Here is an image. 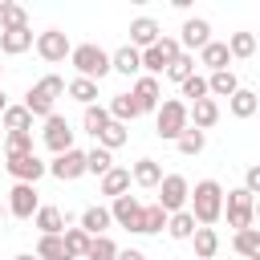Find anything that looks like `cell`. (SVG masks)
Instances as JSON below:
<instances>
[{"label": "cell", "mask_w": 260, "mask_h": 260, "mask_svg": "<svg viewBox=\"0 0 260 260\" xmlns=\"http://www.w3.org/2000/svg\"><path fill=\"white\" fill-rule=\"evenodd\" d=\"M187 211H191V219L199 228H215L223 219V187L215 179H199L191 187V195H187Z\"/></svg>", "instance_id": "1"}, {"label": "cell", "mask_w": 260, "mask_h": 260, "mask_svg": "<svg viewBox=\"0 0 260 260\" xmlns=\"http://www.w3.org/2000/svg\"><path fill=\"white\" fill-rule=\"evenodd\" d=\"M65 93V81L57 77V73H45L41 81H32L28 85V93H24V110L32 114V118H49V114H57V98Z\"/></svg>", "instance_id": "2"}, {"label": "cell", "mask_w": 260, "mask_h": 260, "mask_svg": "<svg viewBox=\"0 0 260 260\" xmlns=\"http://www.w3.org/2000/svg\"><path fill=\"white\" fill-rule=\"evenodd\" d=\"M69 65L77 69V77H85V81H102V77L110 73V53H106L102 45L85 41V45H73V49H69Z\"/></svg>", "instance_id": "3"}, {"label": "cell", "mask_w": 260, "mask_h": 260, "mask_svg": "<svg viewBox=\"0 0 260 260\" xmlns=\"http://www.w3.org/2000/svg\"><path fill=\"white\" fill-rule=\"evenodd\" d=\"M187 126H191V122H187V102H179V98H162L158 110H154V134H158L162 142H175Z\"/></svg>", "instance_id": "4"}, {"label": "cell", "mask_w": 260, "mask_h": 260, "mask_svg": "<svg viewBox=\"0 0 260 260\" xmlns=\"http://www.w3.org/2000/svg\"><path fill=\"white\" fill-rule=\"evenodd\" d=\"M179 53H183V49H179V41L162 32L150 49H142V53H138V57H142V73H146V77H162V73H167V65H171Z\"/></svg>", "instance_id": "5"}, {"label": "cell", "mask_w": 260, "mask_h": 260, "mask_svg": "<svg viewBox=\"0 0 260 260\" xmlns=\"http://www.w3.org/2000/svg\"><path fill=\"white\" fill-rule=\"evenodd\" d=\"M158 191V207L167 211V215H175V211H187V195H191V183H187V175H162V183L154 187Z\"/></svg>", "instance_id": "6"}, {"label": "cell", "mask_w": 260, "mask_h": 260, "mask_svg": "<svg viewBox=\"0 0 260 260\" xmlns=\"http://www.w3.org/2000/svg\"><path fill=\"white\" fill-rule=\"evenodd\" d=\"M223 211H228V223H232L236 232H244V228H252V219H256V195H248L244 187H236V191L223 195Z\"/></svg>", "instance_id": "7"}, {"label": "cell", "mask_w": 260, "mask_h": 260, "mask_svg": "<svg viewBox=\"0 0 260 260\" xmlns=\"http://www.w3.org/2000/svg\"><path fill=\"white\" fill-rule=\"evenodd\" d=\"M32 49H37V57L41 61H49V65H61L65 57H69V37L61 32V28H45V32H37L32 37Z\"/></svg>", "instance_id": "8"}, {"label": "cell", "mask_w": 260, "mask_h": 260, "mask_svg": "<svg viewBox=\"0 0 260 260\" xmlns=\"http://www.w3.org/2000/svg\"><path fill=\"white\" fill-rule=\"evenodd\" d=\"M73 126H69V118L65 114H49L45 118V130H41V138H45V146L53 150V154H65V150H73Z\"/></svg>", "instance_id": "9"}, {"label": "cell", "mask_w": 260, "mask_h": 260, "mask_svg": "<svg viewBox=\"0 0 260 260\" xmlns=\"http://www.w3.org/2000/svg\"><path fill=\"white\" fill-rule=\"evenodd\" d=\"M45 175L61 179V183H73L85 175V150H65V154H53V162H45Z\"/></svg>", "instance_id": "10"}, {"label": "cell", "mask_w": 260, "mask_h": 260, "mask_svg": "<svg viewBox=\"0 0 260 260\" xmlns=\"http://www.w3.org/2000/svg\"><path fill=\"white\" fill-rule=\"evenodd\" d=\"M175 41H179V49H183V53H191V57H195V53L211 41V20H203V16H187V20H183V32H179Z\"/></svg>", "instance_id": "11"}, {"label": "cell", "mask_w": 260, "mask_h": 260, "mask_svg": "<svg viewBox=\"0 0 260 260\" xmlns=\"http://www.w3.org/2000/svg\"><path fill=\"white\" fill-rule=\"evenodd\" d=\"M130 98H134L138 114H154V110H158V102H162V85H158V77L138 73V77H134V85H130Z\"/></svg>", "instance_id": "12"}, {"label": "cell", "mask_w": 260, "mask_h": 260, "mask_svg": "<svg viewBox=\"0 0 260 260\" xmlns=\"http://www.w3.org/2000/svg\"><path fill=\"white\" fill-rule=\"evenodd\" d=\"M110 219H114L118 228H126V232H134V236H138L142 199H138V195H118V199H110Z\"/></svg>", "instance_id": "13"}, {"label": "cell", "mask_w": 260, "mask_h": 260, "mask_svg": "<svg viewBox=\"0 0 260 260\" xmlns=\"http://www.w3.org/2000/svg\"><path fill=\"white\" fill-rule=\"evenodd\" d=\"M37 207H41L37 187H32V183H12V191H8V215H16V219H32Z\"/></svg>", "instance_id": "14"}, {"label": "cell", "mask_w": 260, "mask_h": 260, "mask_svg": "<svg viewBox=\"0 0 260 260\" xmlns=\"http://www.w3.org/2000/svg\"><path fill=\"white\" fill-rule=\"evenodd\" d=\"M158 37H162V28H158L154 16H134V20H130V49L142 53V49H150Z\"/></svg>", "instance_id": "15"}, {"label": "cell", "mask_w": 260, "mask_h": 260, "mask_svg": "<svg viewBox=\"0 0 260 260\" xmlns=\"http://www.w3.org/2000/svg\"><path fill=\"white\" fill-rule=\"evenodd\" d=\"M187 122H191V130H211L215 122H219V102H211V98H199V102H191L187 106Z\"/></svg>", "instance_id": "16"}, {"label": "cell", "mask_w": 260, "mask_h": 260, "mask_svg": "<svg viewBox=\"0 0 260 260\" xmlns=\"http://www.w3.org/2000/svg\"><path fill=\"white\" fill-rule=\"evenodd\" d=\"M4 167H8V175H12L16 183H32V187H37V179L45 175V162L37 158V150H32V154H20V158H8Z\"/></svg>", "instance_id": "17"}, {"label": "cell", "mask_w": 260, "mask_h": 260, "mask_svg": "<svg viewBox=\"0 0 260 260\" xmlns=\"http://www.w3.org/2000/svg\"><path fill=\"white\" fill-rule=\"evenodd\" d=\"M32 228H37L41 236H61V232L69 228V219H65V211H61V207L41 203V207H37V215H32Z\"/></svg>", "instance_id": "18"}, {"label": "cell", "mask_w": 260, "mask_h": 260, "mask_svg": "<svg viewBox=\"0 0 260 260\" xmlns=\"http://www.w3.org/2000/svg\"><path fill=\"white\" fill-rule=\"evenodd\" d=\"M89 240L93 236H110V228H114V219H110V207H102V203H93V207H85L81 211V223H77Z\"/></svg>", "instance_id": "19"}, {"label": "cell", "mask_w": 260, "mask_h": 260, "mask_svg": "<svg viewBox=\"0 0 260 260\" xmlns=\"http://www.w3.org/2000/svg\"><path fill=\"white\" fill-rule=\"evenodd\" d=\"M195 65H203L207 73H219V69H232V53H228L223 41H207V45L199 49V61H195Z\"/></svg>", "instance_id": "20"}, {"label": "cell", "mask_w": 260, "mask_h": 260, "mask_svg": "<svg viewBox=\"0 0 260 260\" xmlns=\"http://www.w3.org/2000/svg\"><path fill=\"white\" fill-rule=\"evenodd\" d=\"M110 73H122V77H138V73H142V57H138V49H130V45L114 49V53H110Z\"/></svg>", "instance_id": "21"}, {"label": "cell", "mask_w": 260, "mask_h": 260, "mask_svg": "<svg viewBox=\"0 0 260 260\" xmlns=\"http://www.w3.org/2000/svg\"><path fill=\"white\" fill-rule=\"evenodd\" d=\"M228 110H232V118H240V122H244V118H252V114L260 110V93H256V89H244V85H240V89H236V93L228 98Z\"/></svg>", "instance_id": "22"}, {"label": "cell", "mask_w": 260, "mask_h": 260, "mask_svg": "<svg viewBox=\"0 0 260 260\" xmlns=\"http://www.w3.org/2000/svg\"><path fill=\"white\" fill-rule=\"evenodd\" d=\"M130 183H138V187L154 191V187L162 183V167H158L154 158H138V162L130 167Z\"/></svg>", "instance_id": "23"}, {"label": "cell", "mask_w": 260, "mask_h": 260, "mask_svg": "<svg viewBox=\"0 0 260 260\" xmlns=\"http://www.w3.org/2000/svg\"><path fill=\"white\" fill-rule=\"evenodd\" d=\"M32 49V28H12V32H0V53L4 57H20Z\"/></svg>", "instance_id": "24"}, {"label": "cell", "mask_w": 260, "mask_h": 260, "mask_svg": "<svg viewBox=\"0 0 260 260\" xmlns=\"http://www.w3.org/2000/svg\"><path fill=\"white\" fill-rule=\"evenodd\" d=\"M240 89V77L232 73V69H219V73H207V98L215 102V98H232Z\"/></svg>", "instance_id": "25"}, {"label": "cell", "mask_w": 260, "mask_h": 260, "mask_svg": "<svg viewBox=\"0 0 260 260\" xmlns=\"http://www.w3.org/2000/svg\"><path fill=\"white\" fill-rule=\"evenodd\" d=\"M106 114H110V122L130 126V122L138 118V106H134V98H130V93H114V98H110V106H106Z\"/></svg>", "instance_id": "26"}, {"label": "cell", "mask_w": 260, "mask_h": 260, "mask_svg": "<svg viewBox=\"0 0 260 260\" xmlns=\"http://www.w3.org/2000/svg\"><path fill=\"white\" fill-rule=\"evenodd\" d=\"M0 122H4L8 134H32V114H28L24 106H4Z\"/></svg>", "instance_id": "27"}, {"label": "cell", "mask_w": 260, "mask_h": 260, "mask_svg": "<svg viewBox=\"0 0 260 260\" xmlns=\"http://www.w3.org/2000/svg\"><path fill=\"white\" fill-rule=\"evenodd\" d=\"M102 195H110V199L130 195V171H126V167H110V171L102 175Z\"/></svg>", "instance_id": "28"}, {"label": "cell", "mask_w": 260, "mask_h": 260, "mask_svg": "<svg viewBox=\"0 0 260 260\" xmlns=\"http://www.w3.org/2000/svg\"><path fill=\"white\" fill-rule=\"evenodd\" d=\"M167 228V211L158 203H142V219H138V236H158Z\"/></svg>", "instance_id": "29"}, {"label": "cell", "mask_w": 260, "mask_h": 260, "mask_svg": "<svg viewBox=\"0 0 260 260\" xmlns=\"http://www.w3.org/2000/svg\"><path fill=\"white\" fill-rule=\"evenodd\" d=\"M232 248H236L244 260H260V232H256V228L236 232V236H232Z\"/></svg>", "instance_id": "30"}, {"label": "cell", "mask_w": 260, "mask_h": 260, "mask_svg": "<svg viewBox=\"0 0 260 260\" xmlns=\"http://www.w3.org/2000/svg\"><path fill=\"white\" fill-rule=\"evenodd\" d=\"M126 138H130V126H122V122H110V126H106V130H102L93 142H98L102 150H110V154H114L118 146H126Z\"/></svg>", "instance_id": "31"}, {"label": "cell", "mask_w": 260, "mask_h": 260, "mask_svg": "<svg viewBox=\"0 0 260 260\" xmlns=\"http://www.w3.org/2000/svg\"><path fill=\"white\" fill-rule=\"evenodd\" d=\"M195 219H191V211H175V215H167V236L171 240H191L195 236Z\"/></svg>", "instance_id": "32"}, {"label": "cell", "mask_w": 260, "mask_h": 260, "mask_svg": "<svg viewBox=\"0 0 260 260\" xmlns=\"http://www.w3.org/2000/svg\"><path fill=\"white\" fill-rule=\"evenodd\" d=\"M61 244H65L69 260H85V252H89V236H85L81 228H65V232H61Z\"/></svg>", "instance_id": "33"}, {"label": "cell", "mask_w": 260, "mask_h": 260, "mask_svg": "<svg viewBox=\"0 0 260 260\" xmlns=\"http://www.w3.org/2000/svg\"><path fill=\"white\" fill-rule=\"evenodd\" d=\"M191 244H195V256H199V260H211V256L219 252V236H215V228H195Z\"/></svg>", "instance_id": "34"}, {"label": "cell", "mask_w": 260, "mask_h": 260, "mask_svg": "<svg viewBox=\"0 0 260 260\" xmlns=\"http://www.w3.org/2000/svg\"><path fill=\"white\" fill-rule=\"evenodd\" d=\"M223 45H228L232 61H248V57L256 53V37H252V32H232V37H228Z\"/></svg>", "instance_id": "35"}, {"label": "cell", "mask_w": 260, "mask_h": 260, "mask_svg": "<svg viewBox=\"0 0 260 260\" xmlns=\"http://www.w3.org/2000/svg\"><path fill=\"white\" fill-rule=\"evenodd\" d=\"M175 146H179V154H187V158H195V154H203V146H207V134L203 130H183L179 138H175Z\"/></svg>", "instance_id": "36"}, {"label": "cell", "mask_w": 260, "mask_h": 260, "mask_svg": "<svg viewBox=\"0 0 260 260\" xmlns=\"http://www.w3.org/2000/svg\"><path fill=\"white\" fill-rule=\"evenodd\" d=\"M65 93H69L73 102H81V106H93V102H98V81H85V77H73V81L65 85Z\"/></svg>", "instance_id": "37"}, {"label": "cell", "mask_w": 260, "mask_h": 260, "mask_svg": "<svg viewBox=\"0 0 260 260\" xmlns=\"http://www.w3.org/2000/svg\"><path fill=\"white\" fill-rule=\"evenodd\" d=\"M37 260H69V252H65V244H61V236H41L37 240V252H32Z\"/></svg>", "instance_id": "38"}, {"label": "cell", "mask_w": 260, "mask_h": 260, "mask_svg": "<svg viewBox=\"0 0 260 260\" xmlns=\"http://www.w3.org/2000/svg\"><path fill=\"white\" fill-rule=\"evenodd\" d=\"M110 167H114V154H110V150H102V146L85 150V175H98V179H102Z\"/></svg>", "instance_id": "39"}, {"label": "cell", "mask_w": 260, "mask_h": 260, "mask_svg": "<svg viewBox=\"0 0 260 260\" xmlns=\"http://www.w3.org/2000/svg\"><path fill=\"white\" fill-rule=\"evenodd\" d=\"M12 28H28V12L20 4H4L0 12V32H12Z\"/></svg>", "instance_id": "40"}, {"label": "cell", "mask_w": 260, "mask_h": 260, "mask_svg": "<svg viewBox=\"0 0 260 260\" xmlns=\"http://www.w3.org/2000/svg\"><path fill=\"white\" fill-rule=\"evenodd\" d=\"M81 122H85V134H93V138H98V134L110 126V114H106V106H98V102H93V106H85V118H81Z\"/></svg>", "instance_id": "41"}, {"label": "cell", "mask_w": 260, "mask_h": 260, "mask_svg": "<svg viewBox=\"0 0 260 260\" xmlns=\"http://www.w3.org/2000/svg\"><path fill=\"white\" fill-rule=\"evenodd\" d=\"M85 260H118V244H114L110 236H93V240H89Z\"/></svg>", "instance_id": "42"}, {"label": "cell", "mask_w": 260, "mask_h": 260, "mask_svg": "<svg viewBox=\"0 0 260 260\" xmlns=\"http://www.w3.org/2000/svg\"><path fill=\"white\" fill-rule=\"evenodd\" d=\"M191 73H195V57H191V53H179V57L167 65V77H171V81H179V85H183Z\"/></svg>", "instance_id": "43"}, {"label": "cell", "mask_w": 260, "mask_h": 260, "mask_svg": "<svg viewBox=\"0 0 260 260\" xmlns=\"http://www.w3.org/2000/svg\"><path fill=\"white\" fill-rule=\"evenodd\" d=\"M179 89H183V98H179V102H187V106H191V102L207 98V77H203V73H191V77H187Z\"/></svg>", "instance_id": "44"}, {"label": "cell", "mask_w": 260, "mask_h": 260, "mask_svg": "<svg viewBox=\"0 0 260 260\" xmlns=\"http://www.w3.org/2000/svg\"><path fill=\"white\" fill-rule=\"evenodd\" d=\"M32 154V134H8L4 138V158H20Z\"/></svg>", "instance_id": "45"}, {"label": "cell", "mask_w": 260, "mask_h": 260, "mask_svg": "<svg viewBox=\"0 0 260 260\" xmlns=\"http://www.w3.org/2000/svg\"><path fill=\"white\" fill-rule=\"evenodd\" d=\"M244 191H248V195H256V191H260V167H256V162L244 171Z\"/></svg>", "instance_id": "46"}, {"label": "cell", "mask_w": 260, "mask_h": 260, "mask_svg": "<svg viewBox=\"0 0 260 260\" xmlns=\"http://www.w3.org/2000/svg\"><path fill=\"white\" fill-rule=\"evenodd\" d=\"M118 260H146V252H138V248H118Z\"/></svg>", "instance_id": "47"}, {"label": "cell", "mask_w": 260, "mask_h": 260, "mask_svg": "<svg viewBox=\"0 0 260 260\" xmlns=\"http://www.w3.org/2000/svg\"><path fill=\"white\" fill-rule=\"evenodd\" d=\"M12 260H37V256H32V252H16Z\"/></svg>", "instance_id": "48"}, {"label": "cell", "mask_w": 260, "mask_h": 260, "mask_svg": "<svg viewBox=\"0 0 260 260\" xmlns=\"http://www.w3.org/2000/svg\"><path fill=\"white\" fill-rule=\"evenodd\" d=\"M4 106H8V98H4V89H0V114H4Z\"/></svg>", "instance_id": "49"}, {"label": "cell", "mask_w": 260, "mask_h": 260, "mask_svg": "<svg viewBox=\"0 0 260 260\" xmlns=\"http://www.w3.org/2000/svg\"><path fill=\"white\" fill-rule=\"evenodd\" d=\"M4 215H8V207H0V223H4Z\"/></svg>", "instance_id": "50"}, {"label": "cell", "mask_w": 260, "mask_h": 260, "mask_svg": "<svg viewBox=\"0 0 260 260\" xmlns=\"http://www.w3.org/2000/svg\"><path fill=\"white\" fill-rule=\"evenodd\" d=\"M4 4H8V0H0V12H4Z\"/></svg>", "instance_id": "51"}, {"label": "cell", "mask_w": 260, "mask_h": 260, "mask_svg": "<svg viewBox=\"0 0 260 260\" xmlns=\"http://www.w3.org/2000/svg\"><path fill=\"white\" fill-rule=\"evenodd\" d=\"M0 73H4V65H0Z\"/></svg>", "instance_id": "52"}]
</instances>
